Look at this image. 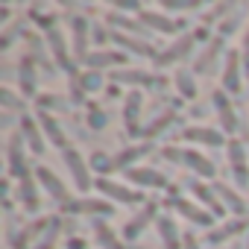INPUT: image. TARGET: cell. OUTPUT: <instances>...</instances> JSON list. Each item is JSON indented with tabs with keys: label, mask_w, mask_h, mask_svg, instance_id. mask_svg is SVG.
Masks as SVG:
<instances>
[{
	"label": "cell",
	"mask_w": 249,
	"mask_h": 249,
	"mask_svg": "<svg viewBox=\"0 0 249 249\" xmlns=\"http://www.w3.org/2000/svg\"><path fill=\"white\" fill-rule=\"evenodd\" d=\"M246 249H249V243H246Z\"/></svg>",
	"instance_id": "obj_45"
},
{
	"label": "cell",
	"mask_w": 249,
	"mask_h": 249,
	"mask_svg": "<svg viewBox=\"0 0 249 249\" xmlns=\"http://www.w3.org/2000/svg\"><path fill=\"white\" fill-rule=\"evenodd\" d=\"M164 156H167L170 161H182V164H188V167H191L194 173H199V176L214 179V164H211L205 156H199L196 150H173V147H167Z\"/></svg>",
	"instance_id": "obj_1"
},
{
	"label": "cell",
	"mask_w": 249,
	"mask_h": 249,
	"mask_svg": "<svg viewBox=\"0 0 249 249\" xmlns=\"http://www.w3.org/2000/svg\"><path fill=\"white\" fill-rule=\"evenodd\" d=\"M196 3H164V9H194Z\"/></svg>",
	"instance_id": "obj_42"
},
{
	"label": "cell",
	"mask_w": 249,
	"mask_h": 249,
	"mask_svg": "<svg viewBox=\"0 0 249 249\" xmlns=\"http://www.w3.org/2000/svg\"><path fill=\"white\" fill-rule=\"evenodd\" d=\"M18 73H21V91L30 97V94L36 91V73H33V65H30V59H21V68H18Z\"/></svg>",
	"instance_id": "obj_26"
},
{
	"label": "cell",
	"mask_w": 249,
	"mask_h": 249,
	"mask_svg": "<svg viewBox=\"0 0 249 249\" xmlns=\"http://www.w3.org/2000/svg\"><path fill=\"white\" fill-rule=\"evenodd\" d=\"M176 85H179V94L182 97H196V85H194V76L188 71H179L176 73Z\"/></svg>",
	"instance_id": "obj_33"
},
{
	"label": "cell",
	"mask_w": 249,
	"mask_h": 249,
	"mask_svg": "<svg viewBox=\"0 0 249 249\" xmlns=\"http://www.w3.org/2000/svg\"><path fill=\"white\" fill-rule=\"evenodd\" d=\"M126 176H129L135 185H141V188H164V185H167V179H164L161 173L150 170V167H132V170H126Z\"/></svg>",
	"instance_id": "obj_5"
},
{
	"label": "cell",
	"mask_w": 249,
	"mask_h": 249,
	"mask_svg": "<svg viewBox=\"0 0 249 249\" xmlns=\"http://www.w3.org/2000/svg\"><path fill=\"white\" fill-rule=\"evenodd\" d=\"M153 217H156V202H147V205H144V211H141L138 217H132V220H129V226H126V231H123V234H126L129 240H132V237H138V231H144V229H147V223H150Z\"/></svg>",
	"instance_id": "obj_10"
},
{
	"label": "cell",
	"mask_w": 249,
	"mask_h": 249,
	"mask_svg": "<svg viewBox=\"0 0 249 249\" xmlns=\"http://www.w3.org/2000/svg\"><path fill=\"white\" fill-rule=\"evenodd\" d=\"M223 88H226L229 94H237V91H240V56H234V53H229V59H226Z\"/></svg>",
	"instance_id": "obj_6"
},
{
	"label": "cell",
	"mask_w": 249,
	"mask_h": 249,
	"mask_svg": "<svg viewBox=\"0 0 249 249\" xmlns=\"http://www.w3.org/2000/svg\"><path fill=\"white\" fill-rule=\"evenodd\" d=\"M47 41H50V47H53L59 65H62L65 71L73 73V62H68V50H65V38H62V33H59V30H50V33H47Z\"/></svg>",
	"instance_id": "obj_11"
},
{
	"label": "cell",
	"mask_w": 249,
	"mask_h": 249,
	"mask_svg": "<svg viewBox=\"0 0 249 249\" xmlns=\"http://www.w3.org/2000/svg\"><path fill=\"white\" fill-rule=\"evenodd\" d=\"M85 41H88V24L82 18H73V44H76L79 56L85 53Z\"/></svg>",
	"instance_id": "obj_32"
},
{
	"label": "cell",
	"mask_w": 249,
	"mask_h": 249,
	"mask_svg": "<svg viewBox=\"0 0 249 249\" xmlns=\"http://www.w3.org/2000/svg\"><path fill=\"white\" fill-rule=\"evenodd\" d=\"M100 82H103V76H100V73H85V76L79 79L82 91H97V88H100Z\"/></svg>",
	"instance_id": "obj_36"
},
{
	"label": "cell",
	"mask_w": 249,
	"mask_h": 249,
	"mask_svg": "<svg viewBox=\"0 0 249 249\" xmlns=\"http://www.w3.org/2000/svg\"><path fill=\"white\" fill-rule=\"evenodd\" d=\"M214 191H217V196H220V199H226V205H229L234 214H243V211H246V202H243V199H240V196H237L231 188H226V185H217Z\"/></svg>",
	"instance_id": "obj_22"
},
{
	"label": "cell",
	"mask_w": 249,
	"mask_h": 249,
	"mask_svg": "<svg viewBox=\"0 0 249 249\" xmlns=\"http://www.w3.org/2000/svg\"><path fill=\"white\" fill-rule=\"evenodd\" d=\"M38 106H41V111H47V108H56V106H62V108H65L68 103H65L62 97H41V100H38Z\"/></svg>",
	"instance_id": "obj_39"
},
{
	"label": "cell",
	"mask_w": 249,
	"mask_h": 249,
	"mask_svg": "<svg viewBox=\"0 0 249 249\" xmlns=\"http://www.w3.org/2000/svg\"><path fill=\"white\" fill-rule=\"evenodd\" d=\"M243 226H246L243 220H231V223H226L223 229L211 231V234H208V243H223L226 237H231V234H240V231H243Z\"/></svg>",
	"instance_id": "obj_23"
},
{
	"label": "cell",
	"mask_w": 249,
	"mask_h": 249,
	"mask_svg": "<svg viewBox=\"0 0 249 249\" xmlns=\"http://www.w3.org/2000/svg\"><path fill=\"white\" fill-rule=\"evenodd\" d=\"M94 226H97V243L103 246V249H123V243L117 240V234L106 226V223H100V220H94Z\"/></svg>",
	"instance_id": "obj_18"
},
{
	"label": "cell",
	"mask_w": 249,
	"mask_h": 249,
	"mask_svg": "<svg viewBox=\"0 0 249 249\" xmlns=\"http://www.w3.org/2000/svg\"><path fill=\"white\" fill-rule=\"evenodd\" d=\"M159 234L164 249H179V234H176V223L170 217H159Z\"/></svg>",
	"instance_id": "obj_14"
},
{
	"label": "cell",
	"mask_w": 249,
	"mask_h": 249,
	"mask_svg": "<svg viewBox=\"0 0 249 249\" xmlns=\"http://www.w3.org/2000/svg\"><path fill=\"white\" fill-rule=\"evenodd\" d=\"M97 185H100V191H103L106 196H111V199H117V202H126V205L144 202V196H141L138 191H132V188H123V185H114V182H108V179H100Z\"/></svg>",
	"instance_id": "obj_3"
},
{
	"label": "cell",
	"mask_w": 249,
	"mask_h": 249,
	"mask_svg": "<svg viewBox=\"0 0 249 249\" xmlns=\"http://www.w3.org/2000/svg\"><path fill=\"white\" fill-rule=\"evenodd\" d=\"M91 167L103 173V170H108V167H114V161H108V159H106V153H94V159H91Z\"/></svg>",
	"instance_id": "obj_38"
},
{
	"label": "cell",
	"mask_w": 249,
	"mask_h": 249,
	"mask_svg": "<svg viewBox=\"0 0 249 249\" xmlns=\"http://www.w3.org/2000/svg\"><path fill=\"white\" fill-rule=\"evenodd\" d=\"M138 114H141V94L132 91V94L126 97V111H123V117H126V123H129V129H135Z\"/></svg>",
	"instance_id": "obj_25"
},
{
	"label": "cell",
	"mask_w": 249,
	"mask_h": 249,
	"mask_svg": "<svg viewBox=\"0 0 249 249\" xmlns=\"http://www.w3.org/2000/svg\"><path fill=\"white\" fill-rule=\"evenodd\" d=\"M188 141H199V144H208V147H223V135L214 132V129H202V126H194L185 132Z\"/></svg>",
	"instance_id": "obj_13"
},
{
	"label": "cell",
	"mask_w": 249,
	"mask_h": 249,
	"mask_svg": "<svg viewBox=\"0 0 249 249\" xmlns=\"http://www.w3.org/2000/svg\"><path fill=\"white\" fill-rule=\"evenodd\" d=\"M229 161H231V173L237 176V185H246V159H243V144L231 141L229 144Z\"/></svg>",
	"instance_id": "obj_7"
},
{
	"label": "cell",
	"mask_w": 249,
	"mask_h": 249,
	"mask_svg": "<svg viewBox=\"0 0 249 249\" xmlns=\"http://www.w3.org/2000/svg\"><path fill=\"white\" fill-rule=\"evenodd\" d=\"M214 103H217V111H220V117H223V129L234 132V129H237V117L231 114V106L226 103V97H223V94H214Z\"/></svg>",
	"instance_id": "obj_19"
},
{
	"label": "cell",
	"mask_w": 249,
	"mask_h": 249,
	"mask_svg": "<svg viewBox=\"0 0 249 249\" xmlns=\"http://www.w3.org/2000/svg\"><path fill=\"white\" fill-rule=\"evenodd\" d=\"M191 47H194V38H191V36L179 38V41H176L170 50H164V53H161V65H167V62H173V59H182V56H185Z\"/></svg>",
	"instance_id": "obj_20"
},
{
	"label": "cell",
	"mask_w": 249,
	"mask_h": 249,
	"mask_svg": "<svg viewBox=\"0 0 249 249\" xmlns=\"http://www.w3.org/2000/svg\"><path fill=\"white\" fill-rule=\"evenodd\" d=\"M36 176L41 179V185L47 188V194H50V196H56V199H68V191H65V185H62V179H59L56 173H50L47 167H38V170H36Z\"/></svg>",
	"instance_id": "obj_9"
},
{
	"label": "cell",
	"mask_w": 249,
	"mask_h": 249,
	"mask_svg": "<svg viewBox=\"0 0 249 249\" xmlns=\"http://www.w3.org/2000/svg\"><path fill=\"white\" fill-rule=\"evenodd\" d=\"M88 123H91V126H94V129H103V126H106V114H103V111H91V117H88Z\"/></svg>",
	"instance_id": "obj_40"
},
{
	"label": "cell",
	"mask_w": 249,
	"mask_h": 249,
	"mask_svg": "<svg viewBox=\"0 0 249 249\" xmlns=\"http://www.w3.org/2000/svg\"><path fill=\"white\" fill-rule=\"evenodd\" d=\"M0 100H3V108H21L24 106V100H18L9 88H3V91H0Z\"/></svg>",
	"instance_id": "obj_37"
},
{
	"label": "cell",
	"mask_w": 249,
	"mask_h": 249,
	"mask_svg": "<svg viewBox=\"0 0 249 249\" xmlns=\"http://www.w3.org/2000/svg\"><path fill=\"white\" fill-rule=\"evenodd\" d=\"M56 234H59V220H50V231L36 243V249H53L56 246Z\"/></svg>",
	"instance_id": "obj_34"
},
{
	"label": "cell",
	"mask_w": 249,
	"mask_h": 249,
	"mask_svg": "<svg viewBox=\"0 0 249 249\" xmlns=\"http://www.w3.org/2000/svg\"><path fill=\"white\" fill-rule=\"evenodd\" d=\"M65 164H68V170H71L76 188H79V191H88V188H91V176H88V167H85L82 156H79L76 150H65Z\"/></svg>",
	"instance_id": "obj_2"
},
{
	"label": "cell",
	"mask_w": 249,
	"mask_h": 249,
	"mask_svg": "<svg viewBox=\"0 0 249 249\" xmlns=\"http://www.w3.org/2000/svg\"><path fill=\"white\" fill-rule=\"evenodd\" d=\"M185 249H199V246H196V240H194V237H188V240H185Z\"/></svg>",
	"instance_id": "obj_44"
},
{
	"label": "cell",
	"mask_w": 249,
	"mask_h": 249,
	"mask_svg": "<svg viewBox=\"0 0 249 249\" xmlns=\"http://www.w3.org/2000/svg\"><path fill=\"white\" fill-rule=\"evenodd\" d=\"M117 62H126V56H123V53H106V50L88 56V65L91 68H108V65H117Z\"/></svg>",
	"instance_id": "obj_24"
},
{
	"label": "cell",
	"mask_w": 249,
	"mask_h": 249,
	"mask_svg": "<svg viewBox=\"0 0 249 249\" xmlns=\"http://www.w3.org/2000/svg\"><path fill=\"white\" fill-rule=\"evenodd\" d=\"M173 120H176L173 114H164V117H159V120L153 123V126H147V132H144V135H159V129H167Z\"/></svg>",
	"instance_id": "obj_35"
},
{
	"label": "cell",
	"mask_w": 249,
	"mask_h": 249,
	"mask_svg": "<svg viewBox=\"0 0 249 249\" xmlns=\"http://www.w3.org/2000/svg\"><path fill=\"white\" fill-rule=\"evenodd\" d=\"M223 53V38H214L211 41V47L199 56V62H196V71L199 73H211L214 71V62H217V56Z\"/></svg>",
	"instance_id": "obj_12"
},
{
	"label": "cell",
	"mask_w": 249,
	"mask_h": 249,
	"mask_svg": "<svg viewBox=\"0 0 249 249\" xmlns=\"http://www.w3.org/2000/svg\"><path fill=\"white\" fill-rule=\"evenodd\" d=\"M114 79L117 82H138V85H153L156 82V76H150L144 71H120V73H114Z\"/></svg>",
	"instance_id": "obj_30"
},
{
	"label": "cell",
	"mask_w": 249,
	"mask_h": 249,
	"mask_svg": "<svg viewBox=\"0 0 249 249\" xmlns=\"http://www.w3.org/2000/svg\"><path fill=\"white\" fill-rule=\"evenodd\" d=\"M65 208H68V211H85V214H97V211H100V214H108V211H111L108 205H103V202H94V199H79V202H68Z\"/></svg>",
	"instance_id": "obj_27"
},
{
	"label": "cell",
	"mask_w": 249,
	"mask_h": 249,
	"mask_svg": "<svg viewBox=\"0 0 249 249\" xmlns=\"http://www.w3.org/2000/svg\"><path fill=\"white\" fill-rule=\"evenodd\" d=\"M240 62L246 65V73H249V36L243 38V53H240Z\"/></svg>",
	"instance_id": "obj_41"
},
{
	"label": "cell",
	"mask_w": 249,
	"mask_h": 249,
	"mask_svg": "<svg viewBox=\"0 0 249 249\" xmlns=\"http://www.w3.org/2000/svg\"><path fill=\"white\" fill-rule=\"evenodd\" d=\"M173 208H176L182 217H188V220H194V223H199V226H211V220H214V214H205L202 208H196V205L188 202V199H173Z\"/></svg>",
	"instance_id": "obj_8"
},
{
	"label": "cell",
	"mask_w": 249,
	"mask_h": 249,
	"mask_svg": "<svg viewBox=\"0 0 249 249\" xmlns=\"http://www.w3.org/2000/svg\"><path fill=\"white\" fill-rule=\"evenodd\" d=\"M114 41L123 44V47H129V50H135V53H144V56L153 53L150 44H144V41H138V38H132V36H123V33H114Z\"/></svg>",
	"instance_id": "obj_31"
},
{
	"label": "cell",
	"mask_w": 249,
	"mask_h": 249,
	"mask_svg": "<svg viewBox=\"0 0 249 249\" xmlns=\"http://www.w3.org/2000/svg\"><path fill=\"white\" fill-rule=\"evenodd\" d=\"M21 147H24V135H12V141H9V170H12V176H18V179L27 176V161H24Z\"/></svg>",
	"instance_id": "obj_4"
},
{
	"label": "cell",
	"mask_w": 249,
	"mask_h": 249,
	"mask_svg": "<svg viewBox=\"0 0 249 249\" xmlns=\"http://www.w3.org/2000/svg\"><path fill=\"white\" fill-rule=\"evenodd\" d=\"M191 191H194V194L208 205V208H211V214H220V211H223V208H220V202H217V191H208V188H205V185H199V182H191Z\"/></svg>",
	"instance_id": "obj_21"
},
{
	"label": "cell",
	"mask_w": 249,
	"mask_h": 249,
	"mask_svg": "<svg viewBox=\"0 0 249 249\" xmlns=\"http://www.w3.org/2000/svg\"><path fill=\"white\" fill-rule=\"evenodd\" d=\"M21 129H24L21 135H24V138L30 141L33 153H41V150H44V144H41V138H38V129H36V123H33L30 117H24V120H21Z\"/></svg>",
	"instance_id": "obj_28"
},
{
	"label": "cell",
	"mask_w": 249,
	"mask_h": 249,
	"mask_svg": "<svg viewBox=\"0 0 249 249\" xmlns=\"http://www.w3.org/2000/svg\"><path fill=\"white\" fill-rule=\"evenodd\" d=\"M38 120H41V126H44V135H47L56 147H65V135H62V129H59V123H56L47 111H41V114H38Z\"/></svg>",
	"instance_id": "obj_16"
},
{
	"label": "cell",
	"mask_w": 249,
	"mask_h": 249,
	"mask_svg": "<svg viewBox=\"0 0 249 249\" xmlns=\"http://www.w3.org/2000/svg\"><path fill=\"white\" fill-rule=\"evenodd\" d=\"M141 21L150 24L153 30H161V33H176V21H170L167 15H156V12H141Z\"/></svg>",
	"instance_id": "obj_17"
},
{
	"label": "cell",
	"mask_w": 249,
	"mask_h": 249,
	"mask_svg": "<svg viewBox=\"0 0 249 249\" xmlns=\"http://www.w3.org/2000/svg\"><path fill=\"white\" fill-rule=\"evenodd\" d=\"M144 153H150V144H144V147H129V150H123L117 159H114V167H126V164H132V161H138Z\"/></svg>",
	"instance_id": "obj_29"
},
{
	"label": "cell",
	"mask_w": 249,
	"mask_h": 249,
	"mask_svg": "<svg viewBox=\"0 0 249 249\" xmlns=\"http://www.w3.org/2000/svg\"><path fill=\"white\" fill-rule=\"evenodd\" d=\"M18 191H21V202H24V208H27V211H38V194H36V185H33L30 173L21 179Z\"/></svg>",
	"instance_id": "obj_15"
},
{
	"label": "cell",
	"mask_w": 249,
	"mask_h": 249,
	"mask_svg": "<svg viewBox=\"0 0 249 249\" xmlns=\"http://www.w3.org/2000/svg\"><path fill=\"white\" fill-rule=\"evenodd\" d=\"M94 41H97V44H103V41H106V33H103V30H100V27H97V30H94Z\"/></svg>",
	"instance_id": "obj_43"
}]
</instances>
